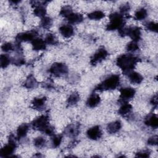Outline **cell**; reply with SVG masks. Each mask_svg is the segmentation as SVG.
Returning <instances> with one entry per match:
<instances>
[{
  "label": "cell",
  "mask_w": 158,
  "mask_h": 158,
  "mask_svg": "<svg viewBox=\"0 0 158 158\" xmlns=\"http://www.w3.org/2000/svg\"><path fill=\"white\" fill-rule=\"evenodd\" d=\"M138 61V58L131 54H122L117 59L116 64L124 73L128 74L135 67Z\"/></svg>",
  "instance_id": "cell-1"
},
{
  "label": "cell",
  "mask_w": 158,
  "mask_h": 158,
  "mask_svg": "<svg viewBox=\"0 0 158 158\" xmlns=\"http://www.w3.org/2000/svg\"><path fill=\"white\" fill-rule=\"evenodd\" d=\"M120 82V77L118 75L113 74L107 77L101 83L98 85L95 89L100 91L115 89L118 86Z\"/></svg>",
  "instance_id": "cell-2"
},
{
  "label": "cell",
  "mask_w": 158,
  "mask_h": 158,
  "mask_svg": "<svg viewBox=\"0 0 158 158\" xmlns=\"http://www.w3.org/2000/svg\"><path fill=\"white\" fill-rule=\"evenodd\" d=\"M125 24V20L123 19V15L118 12H114L109 15V23L106 27V30L109 31H112L123 28Z\"/></svg>",
  "instance_id": "cell-3"
},
{
  "label": "cell",
  "mask_w": 158,
  "mask_h": 158,
  "mask_svg": "<svg viewBox=\"0 0 158 158\" xmlns=\"http://www.w3.org/2000/svg\"><path fill=\"white\" fill-rule=\"evenodd\" d=\"M118 33L122 36L125 35L129 36L135 42L138 41L141 39V28L138 27H131L127 28H122L118 30Z\"/></svg>",
  "instance_id": "cell-4"
},
{
  "label": "cell",
  "mask_w": 158,
  "mask_h": 158,
  "mask_svg": "<svg viewBox=\"0 0 158 158\" xmlns=\"http://www.w3.org/2000/svg\"><path fill=\"white\" fill-rule=\"evenodd\" d=\"M31 125L34 129L44 132L50 126L48 117L43 115L37 117L33 120L31 123Z\"/></svg>",
  "instance_id": "cell-5"
},
{
  "label": "cell",
  "mask_w": 158,
  "mask_h": 158,
  "mask_svg": "<svg viewBox=\"0 0 158 158\" xmlns=\"http://www.w3.org/2000/svg\"><path fill=\"white\" fill-rule=\"evenodd\" d=\"M17 147L15 139H14V136L13 135L10 136L9 143L5 145L0 151V156L1 157H9L10 156L11 154L14 153Z\"/></svg>",
  "instance_id": "cell-6"
},
{
  "label": "cell",
  "mask_w": 158,
  "mask_h": 158,
  "mask_svg": "<svg viewBox=\"0 0 158 158\" xmlns=\"http://www.w3.org/2000/svg\"><path fill=\"white\" fill-rule=\"evenodd\" d=\"M49 72L56 77H60L67 73L68 67L64 63L56 62L51 66Z\"/></svg>",
  "instance_id": "cell-7"
},
{
  "label": "cell",
  "mask_w": 158,
  "mask_h": 158,
  "mask_svg": "<svg viewBox=\"0 0 158 158\" xmlns=\"http://www.w3.org/2000/svg\"><path fill=\"white\" fill-rule=\"evenodd\" d=\"M107 55L108 53L106 49H105L104 48H99L91 57L90 60L91 64L93 65H96L97 64L104 60L107 57Z\"/></svg>",
  "instance_id": "cell-8"
},
{
  "label": "cell",
  "mask_w": 158,
  "mask_h": 158,
  "mask_svg": "<svg viewBox=\"0 0 158 158\" xmlns=\"http://www.w3.org/2000/svg\"><path fill=\"white\" fill-rule=\"evenodd\" d=\"M36 32L35 31H29L25 32H22L17 35L15 39L17 42L22 41H32L35 38H36Z\"/></svg>",
  "instance_id": "cell-9"
},
{
  "label": "cell",
  "mask_w": 158,
  "mask_h": 158,
  "mask_svg": "<svg viewBox=\"0 0 158 158\" xmlns=\"http://www.w3.org/2000/svg\"><path fill=\"white\" fill-rule=\"evenodd\" d=\"M120 98L122 102H125L126 101L133 98L136 93L135 89L131 87L123 88L120 89Z\"/></svg>",
  "instance_id": "cell-10"
},
{
  "label": "cell",
  "mask_w": 158,
  "mask_h": 158,
  "mask_svg": "<svg viewBox=\"0 0 158 158\" xmlns=\"http://www.w3.org/2000/svg\"><path fill=\"white\" fill-rule=\"evenodd\" d=\"M88 138L92 140H98L102 136V131L99 126L96 125L89 128L86 131Z\"/></svg>",
  "instance_id": "cell-11"
},
{
  "label": "cell",
  "mask_w": 158,
  "mask_h": 158,
  "mask_svg": "<svg viewBox=\"0 0 158 158\" xmlns=\"http://www.w3.org/2000/svg\"><path fill=\"white\" fill-rule=\"evenodd\" d=\"M79 128H80V126L78 124H76V123L70 124L65 128L64 130V133L68 136L74 137L78 135Z\"/></svg>",
  "instance_id": "cell-12"
},
{
  "label": "cell",
  "mask_w": 158,
  "mask_h": 158,
  "mask_svg": "<svg viewBox=\"0 0 158 158\" xmlns=\"http://www.w3.org/2000/svg\"><path fill=\"white\" fill-rule=\"evenodd\" d=\"M144 123L152 128H157L158 127V118L154 114H149L144 120Z\"/></svg>",
  "instance_id": "cell-13"
},
{
  "label": "cell",
  "mask_w": 158,
  "mask_h": 158,
  "mask_svg": "<svg viewBox=\"0 0 158 158\" xmlns=\"http://www.w3.org/2000/svg\"><path fill=\"white\" fill-rule=\"evenodd\" d=\"M59 31L65 38H70L74 34V29L71 25H63L60 27Z\"/></svg>",
  "instance_id": "cell-14"
},
{
  "label": "cell",
  "mask_w": 158,
  "mask_h": 158,
  "mask_svg": "<svg viewBox=\"0 0 158 158\" xmlns=\"http://www.w3.org/2000/svg\"><path fill=\"white\" fill-rule=\"evenodd\" d=\"M101 102V98L96 93L91 94L86 101V106L89 107H95L99 105Z\"/></svg>",
  "instance_id": "cell-15"
},
{
  "label": "cell",
  "mask_w": 158,
  "mask_h": 158,
  "mask_svg": "<svg viewBox=\"0 0 158 158\" xmlns=\"http://www.w3.org/2000/svg\"><path fill=\"white\" fill-rule=\"evenodd\" d=\"M32 48L35 51L44 50L46 48V43L44 40L41 38H35L31 41Z\"/></svg>",
  "instance_id": "cell-16"
},
{
  "label": "cell",
  "mask_w": 158,
  "mask_h": 158,
  "mask_svg": "<svg viewBox=\"0 0 158 158\" xmlns=\"http://www.w3.org/2000/svg\"><path fill=\"white\" fill-rule=\"evenodd\" d=\"M122 128V123L119 120L109 123L107 126V131L110 134H115L118 132Z\"/></svg>",
  "instance_id": "cell-17"
},
{
  "label": "cell",
  "mask_w": 158,
  "mask_h": 158,
  "mask_svg": "<svg viewBox=\"0 0 158 158\" xmlns=\"http://www.w3.org/2000/svg\"><path fill=\"white\" fill-rule=\"evenodd\" d=\"M35 3V8L33 10V13L35 15L39 17H45L46 13V9L44 4H40V2H37L38 4H36L35 2H33Z\"/></svg>",
  "instance_id": "cell-18"
},
{
  "label": "cell",
  "mask_w": 158,
  "mask_h": 158,
  "mask_svg": "<svg viewBox=\"0 0 158 158\" xmlns=\"http://www.w3.org/2000/svg\"><path fill=\"white\" fill-rule=\"evenodd\" d=\"M46 101V99L45 97L34 98L31 102L33 107L38 110H43L45 107Z\"/></svg>",
  "instance_id": "cell-19"
},
{
  "label": "cell",
  "mask_w": 158,
  "mask_h": 158,
  "mask_svg": "<svg viewBox=\"0 0 158 158\" xmlns=\"http://www.w3.org/2000/svg\"><path fill=\"white\" fill-rule=\"evenodd\" d=\"M67 20L71 24H77L81 22L83 20V17L81 14L72 12L68 17Z\"/></svg>",
  "instance_id": "cell-20"
},
{
  "label": "cell",
  "mask_w": 158,
  "mask_h": 158,
  "mask_svg": "<svg viewBox=\"0 0 158 158\" xmlns=\"http://www.w3.org/2000/svg\"><path fill=\"white\" fill-rule=\"evenodd\" d=\"M128 79L133 84H139L142 82L143 78L139 73L131 71L128 73Z\"/></svg>",
  "instance_id": "cell-21"
},
{
  "label": "cell",
  "mask_w": 158,
  "mask_h": 158,
  "mask_svg": "<svg viewBox=\"0 0 158 158\" xmlns=\"http://www.w3.org/2000/svg\"><path fill=\"white\" fill-rule=\"evenodd\" d=\"M29 130V125L27 123L21 124L17 130V136L19 139L26 136Z\"/></svg>",
  "instance_id": "cell-22"
},
{
  "label": "cell",
  "mask_w": 158,
  "mask_h": 158,
  "mask_svg": "<svg viewBox=\"0 0 158 158\" xmlns=\"http://www.w3.org/2000/svg\"><path fill=\"white\" fill-rule=\"evenodd\" d=\"M131 110H132L131 105L127 102H124L119 108L118 110V113L119 115L122 116H126V115H128L129 114H130Z\"/></svg>",
  "instance_id": "cell-23"
},
{
  "label": "cell",
  "mask_w": 158,
  "mask_h": 158,
  "mask_svg": "<svg viewBox=\"0 0 158 158\" xmlns=\"http://www.w3.org/2000/svg\"><path fill=\"white\" fill-rule=\"evenodd\" d=\"M38 85V82L33 75H29L24 82V86L28 89L36 88Z\"/></svg>",
  "instance_id": "cell-24"
},
{
  "label": "cell",
  "mask_w": 158,
  "mask_h": 158,
  "mask_svg": "<svg viewBox=\"0 0 158 158\" xmlns=\"http://www.w3.org/2000/svg\"><path fill=\"white\" fill-rule=\"evenodd\" d=\"M148 15L147 10L144 8L138 9L135 13V19L137 20H142L146 18Z\"/></svg>",
  "instance_id": "cell-25"
},
{
  "label": "cell",
  "mask_w": 158,
  "mask_h": 158,
  "mask_svg": "<svg viewBox=\"0 0 158 158\" xmlns=\"http://www.w3.org/2000/svg\"><path fill=\"white\" fill-rule=\"evenodd\" d=\"M87 15L88 17L91 20H98L104 17L105 14L101 10H94L91 13H89Z\"/></svg>",
  "instance_id": "cell-26"
},
{
  "label": "cell",
  "mask_w": 158,
  "mask_h": 158,
  "mask_svg": "<svg viewBox=\"0 0 158 158\" xmlns=\"http://www.w3.org/2000/svg\"><path fill=\"white\" fill-rule=\"evenodd\" d=\"M80 100V95L78 93L74 92L72 93L67 99V104L69 106H73L76 104Z\"/></svg>",
  "instance_id": "cell-27"
},
{
  "label": "cell",
  "mask_w": 158,
  "mask_h": 158,
  "mask_svg": "<svg viewBox=\"0 0 158 158\" xmlns=\"http://www.w3.org/2000/svg\"><path fill=\"white\" fill-rule=\"evenodd\" d=\"M52 24V20L49 17H44L41 20V26L44 29H49Z\"/></svg>",
  "instance_id": "cell-28"
},
{
  "label": "cell",
  "mask_w": 158,
  "mask_h": 158,
  "mask_svg": "<svg viewBox=\"0 0 158 158\" xmlns=\"http://www.w3.org/2000/svg\"><path fill=\"white\" fill-rule=\"evenodd\" d=\"M33 143H34L35 146H36V148H41L44 147L46 145V141L43 137L38 136V137H36L34 139Z\"/></svg>",
  "instance_id": "cell-29"
},
{
  "label": "cell",
  "mask_w": 158,
  "mask_h": 158,
  "mask_svg": "<svg viewBox=\"0 0 158 158\" xmlns=\"http://www.w3.org/2000/svg\"><path fill=\"white\" fill-rule=\"evenodd\" d=\"M44 41L46 44H51V45H54L57 43V40L56 36L52 33L47 34V35L45 37Z\"/></svg>",
  "instance_id": "cell-30"
},
{
  "label": "cell",
  "mask_w": 158,
  "mask_h": 158,
  "mask_svg": "<svg viewBox=\"0 0 158 158\" xmlns=\"http://www.w3.org/2000/svg\"><path fill=\"white\" fill-rule=\"evenodd\" d=\"M10 63V57L6 54H1L0 57V64L2 68L7 67Z\"/></svg>",
  "instance_id": "cell-31"
},
{
  "label": "cell",
  "mask_w": 158,
  "mask_h": 158,
  "mask_svg": "<svg viewBox=\"0 0 158 158\" xmlns=\"http://www.w3.org/2000/svg\"><path fill=\"white\" fill-rule=\"evenodd\" d=\"M62 136L60 135H53L52 139H51V144L53 148H57L58 147L62 141Z\"/></svg>",
  "instance_id": "cell-32"
},
{
  "label": "cell",
  "mask_w": 158,
  "mask_h": 158,
  "mask_svg": "<svg viewBox=\"0 0 158 158\" xmlns=\"http://www.w3.org/2000/svg\"><path fill=\"white\" fill-rule=\"evenodd\" d=\"M126 49L129 52H135L139 49V46L137 42L132 41L127 44Z\"/></svg>",
  "instance_id": "cell-33"
},
{
  "label": "cell",
  "mask_w": 158,
  "mask_h": 158,
  "mask_svg": "<svg viewBox=\"0 0 158 158\" xmlns=\"http://www.w3.org/2000/svg\"><path fill=\"white\" fill-rule=\"evenodd\" d=\"M145 27L149 31L157 33V24L152 21L148 22L145 23Z\"/></svg>",
  "instance_id": "cell-34"
},
{
  "label": "cell",
  "mask_w": 158,
  "mask_h": 158,
  "mask_svg": "<svg viewBox=\"0 0 158 158\" xmlns=\"http://www.w3.org/2000/svg\"><path fill=\"white\" fill-rule=\"evenodd\" d=\"M72 12H72V9L71 8V7L69 6H65L61 9L60 14L62 16L67 18V17H68Z\"/></svg>",
  "instance_id": "cell-35"
},
{
  "label": "cell",
  "mask_w": 158,
  "mask_h": 158,
  "mask_svg": "<svg viewBox=\"0 0 158 158\" xmlns=\"http://www.w3.org/2000/svg\"><path fill=\"white\" fill-rule=\"evenodd\" d=\"M1 49L4 52H9L12 51L14 49V47L10 43H5L2 45Z\"/></svg>",
  "instance_id": "cell-36"
},
{
  "label": "cell",
  "mask_w": 158,
  "mask_h": 158,
  "mask_svg": "<svg viewBox=\"0 0 158 158\" xmlns=\"http://www.w3.org/2000/svg\"><path fill=\"white\" fill-rule=\"evenodd\" d=\"M150 151L149 150H144L139 152H138L136 154V157H148L150 156Z\"/></svg>",
  "instance_id": "cell-37"
},
{
  "label": "cell",
  "mask_w": 158,
  "mask_h": 158,
  "mask_svg": "<svg viewBox=\"0 0 158 158\" xmlns=\"http://www.w3.org/2000/svg\"><path fill=\"white\" fill-rule=\"evenodd\" d=\"M130 6L128 4H123L120 8V13L123 15L125 14H127V12L129 11L130 10Z\"/></svg>",
  "instance_id": "cell-38"
},
{
  "label": "cell",
  "mask_w": 158,
  "mask_h": 158,
  "mask_svg": "<svg viewBox=\"0 0 158 158\" xmlns=\"http://www.w3.org/2000/svg\"><path fill=\"white\" fill-rule=\"evenodd\" d=\"M25 62V59L22 57H17L13 59V63L16 65H22Z\"/></svg>",
  "instance_id": "cell-39"
},
{
  "label": "cell",
  "mask_w": 158,
  "mask_h": 158,
  "mask_svg": "<svg viewBox=\"0 0 158 158\" xmlns=\"http://www.w3.org/2000/svg\"><path fill=\"white\" fill-rule=\"evenodd\" d=\"M147 143L149 145L151 146H155L157 144V136H153L148 138Z\"/></svg>",
  "instance_id": "cell-40"
},
{
  "label": "cell",
  "mask_w": 158,
  "mask_h": 158,
  "mask_svg": "<svg viewBox=\"0 0 158 158\" xmlns=\"http://www.w3.org/2000/svg\"><path fill=\"white\" fill-rule=\"evenodd\" d=\"M151 103L154 105V106H156L157 104V95H155L154 96H153L151 100Z\"/></svg>",
  "instance_id": "cell-41"
},
{
  "label": "cell",
  "mask_w": 158,
  "mask_h": 158,
  "mask_svg": "<svg viewBox=\"0 0 158 158\" xmlns=\"http://www.w3.org/2000/svg\"><path fill=\"white\" fill-rule=\"evenodd\" d=\"M20 1H11V2H13L14 4H17V3H19Z\"/></svg>",
  "instance_id": "cell-42"
}]
</instances>
